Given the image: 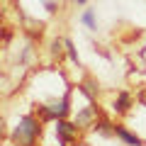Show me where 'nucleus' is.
Returning <instances> with one entry per match:
<instances>
[{"mask_svg": "<svg viewBox=\"0 0 146 146\" xmlns=\"http://www.w3.org/2000/svg\"><path fill=\"white\" fill-rule=\"evenodd\" d=\"M39 134H42V122L34 115H25V117H20L15 131H12V141L17 146H34Z\"/></svg>", "mask_w": 146, "mask_h": 146, "instance_id": "f257e3e1", "label": "nucleus"}, {"mask_svg": "<svg viewBox=\"0 0 146 146\" xmlns=\"http://www.w3.org/2000/svg\"><path fill=\"white\" fill-rule=\"evenodd\" d=\"M68 112H71V90H68L61 100H56V102H51V105H39L42 119H54V122L56 119H66Z\"/></svg>", "mask_w": 146, "mask_h": 146, "instance_id": "f03ea898", "label": "nucleus"}, {"mask_svg": "<svg viewBox=\"0 0 146 146\" xmlns=\"http://www.w3.org/2000/svg\"><path fill=\"white\" fill-rule=\"evenodd\" d=\"M76 131H78V124H71L68 119H56V136H58V144L61 146L71 144Z\"/></svg>", "mask_w": 146, "mask_h": 146, "instance_id": "7ed1b4c3", "label": "nucleus"}, {"mask_svg": "<svg viewBox=\"0 0 146 146\" xmlns=\"http://www.w3.org/2000/svg\"><path fill=\"white\" fill-rule=\"evenodd\" d=\"M115 136L122 139L127 146H144V139H141V136L131 134V131L127 129V127H122V124H115Z\"/></svg>", "mask_w": 146, "mask_h": 146, "instance_id": "20e7f679", "label": "nucleus"}, {"mask_svg": "<svg viewBox=\"0 0 146 146\" xmlns=\"http://www.w3.org/2000/svg\"><path fill=\"white\" fill-rule=\"evenodd\" d=\"M129 107H131V95L127 93V90H119L117 98H115V112L117 115H127Z\"/></svg>", "mask_w": 146, "mask_h": 146, "instance_id": "39448f33", "label": "nucleus"}, {"mask_svg": "<svg viewBox=\"0 0 146 146\" xmlns=\"http://www.w3.org/2000/svg\"><path fill=\"white\" fill-rule=\"evenodd\" d=\"M95 115H98V107L90 102V107H85V110H80V112H78V117H76V124H78V127H88L90 122L95 119Z\"/></svg>", "mask_w": 146, "mask_h": 146, "instance_id": "423d86ee", "label": "nucleus"}, {"mask_svg": "<svg viewBox=\"0 0 146 146\" xmlns=\"http://www.w3.org/2000/svg\"><path fill=\"white\" fill-rule=\"evenodd\" d=\"M80 25L90 32L98 29V15H95V10H83L80 12Z\"/></svg>", "mask_w": 146, "mask_h": 146, "instance_id": "0eeeda50", "label": "nucleus"}, {"mask_svg": "<svg viewBox=\"0 0 146 146\" xmlns=\"http://www.w3.org/2000/svg\"><path fill=\"white\" fill-rule=\"evenodd\" d=\"M95 131H100L102 136H115V124L110 119H105V117H100V119H95Z\"/></svg>", "mask_w": 146, "mask_h": 146, "instance_id": "6e6552de", "label": "nucleus"}, {"mask_svg": "<svg viewBox=\"0 0 146 146\" xmlns=\"http://www.w3.org/2000/svg\"><path fill=\"white\" fill-rule=\"evenodd\" d=\"M63 51H66V39H54V42H51V54L61 58Z\"/></svg>", "mask_w": 146, "mask_h": 146, "instance_id": "1a4fd4ad", "label": "nucleus"}, {"mask_svg": "<svg viewBox=\"0 0 146 146\" xmlns=\"http://www.w3.org/2000/svg\"><path fill=\"white\" fill-rule=\"evenodd\" d=\"M66 54H68V58H71V63H80L78 51H76V44H73L71 39H66Z\"/></svg>", "mask_w": 146, "mask_h": 146, "instance_id": "9d476101", "label": "nucleus"}, {"mask_svg": "<svg viewBox=\"0 0 146 146\" xmlns=\"http://www.w3.org/2000/svg\"><path fill=\"white\" fill-rule=\"evenodd\" d=\"M44 3V7H46V12H56V3L54 0H42Z\"/></svg>", "mask_w": 146, "mask_h": 146, "instance_id": "9b49d317", "label": "nucleus"}, {"mask_svg": "<svg viewBox=\"0 0 146 146\" xmlns=\"http://www.w3.org/2000/svg\"><path fill=\"white\" fill-rule=\"evenodd\" d=\"M76 5H88V0H73Z\"/></svg>", "mask_w": 146, "mask_h": 146, "instance_id": "f8f14e48", "label": "nucleus"}, {"mask_svg": "<svg viewBox=\"0 0 146 146\" xmlns=\"http://www.w3.org/2000/svg\"><path fill=\"white\" fill-rule=\"evenodd\" d=\"M139 100H141V102H144V107H146V95H141V98H139Z\"/></svg>", "mask_w": 146, "mask_h": 146, "instance_id": "ddd939ff", "label": "nucleus"}]
</instances>
